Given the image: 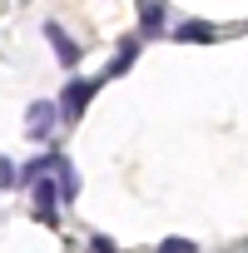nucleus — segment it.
<instances>
[{
  "mask_svg": "<svg viewBox=\"0 0 248 253\" xmlns=\"http://www.w3.org/2000/svg\"><path fill=\"white\" fill-rule=\"evenodd\" d=\"M55 124H60V104H55V99H35V104L25 109V134H30L35 144H45V139H50Z\"/></svg>",
  "mask_w": 248,
  "mask_h": 253,
  "instance_id": "nucleus-1",
  "label": "nucleus"
},
{
  "mask_svg": "<svg viewBox=\"0 0 248 253\" xmlns=\"http://www.w3.org/2000/svg\"><path fill=\"white\" fill-rule=\"evenodd\" d=\"M30 194H35V218L50 223V228H60V213H55V204H60V184H55V174H40V179L30 184Z\"/></svg>",
  "mask_w": 248,
  "mask_h": 253,
  "instance_id": "nucleus-2",
  "label": "nucleus"
},
{
  "mask_svg": "<svg viewBox=\"0 0 248 253\" xmlns=\"http://www.w3.org/2000/svg\"><path fill=\"white\" fill-rule=\"evenodd\" d=\"M45 40L55 45V60H60L65 70H75V65H80V55H84V50H80V40H75L60 20H45Z\"/></svg>",
  "mask_w": 248,
  "mask_h": 253,
  "instance_id": "nucleus-3",
  "label": "nucleus"
},
{
  "mask_svg": "<svg viewBox=\"0 0 248 253\" xmlns=\"http://www.w3.org/2000/svg\"><path fill=\"white\" fill-rule=\"evenodd\" d=\"M94 89H99L94 80H70V84L60 89V99H55V104H60V114H65V119H80V114H84V104L94 99Z\"/></svg>",
  "mask_w": 248,
  "mask_h": 253,
  "instance_id": "nucleus-4",
  "label": "nucleus"
},
{
  "mask_svg": "<svg viewBox=\"0 0 248 253\" xmlns=\"http://www.w3.org/2000/svg\"><path fill=\"white\" fill-rule=\"evenodd\" d=\"M50 174H55V184H60V199H75V194H80V174H75V164H70L65 154H55V149H50Z\"/></svg>",
  "mask_w": 248,
  "mask_h": 253,
  "instance_id": "nucleus-5",
  "label": "nucleus"
},
{
  "mask_svg": "<svg viewBox=\"0 0 248 253\" xmlns=\"http://www.w3.org/2000/svg\"><path fill=\"white\" fill-rule=\"evenodd\" d=\"M213 35H218V30H213L208 20H184V25H174V40H179V45H208Z\"/></svg>",
  "mask_w": 248,
  "mask_h": 253,
  "instance_id": "nucleus-6",
  "label": "nucleus"
},
{
  "mask_svg": "<svg viewBox=\"0 0 248 253\" xmlns=\"http://www.w3.org/2000/svg\"><path fill=\"white\" fill-rule=\"evenodd\" d=\"M139 30L159 35L164 30V0H139Z\"/></svg>",
  "mask_w": 248,
  "mask_h": 253,
  "instance_id": "nucleus-7",
  "label": "nucleus"
},
{
  "mask_svg": "<svg viewBox=\"0 0 248 253\" xmlns=\"http://www.w3.org/2000/svg\"><path fill=\"white\" fill-rule=\"evenodd\" d=\"M139 50H144V45H139V35H134V40H124V45H119V55L109 60V70H104V80H109V75H124V70H129V65L139 60Z\"/></svg>",
  "mask_w": 248,
  "mask_h": 253,
  "instance_id": "nucleus-8",
  "label": "nucleus"
},
{
  "mask_svg": "<svg viewBox=\"0 0 248 253\" xmlns=\"http://www.w3.org/2000/svg\"><path fill=\"white\" fill-rule=\"evenodd\" d=\"M0 189H20V164L10 154H0Z\"/></svg>",
  "mask_w": 248,
  "mask_h": 253,
  "instance_id": "nucleus-9",
  "label": "nucleus"
},
{
  "mask_svg": "<svg viewBox=\"0 0 248 253\" xmlns=\"http://www.w3.org/2000/svg\"><path fill=\"white\" fill-rule=\"evenodd\" d=\"M154 253H199V248H194L189 238H164V243H159Z\"/></svg>",
  "mask_w": 248,
  "mask_h": 253,
  "instance_id": "nucleus-10",
  "label": "nucleus"
},
{
  "mask_svg": "<svg viewBox=\"0 0 248 253\" xmlns=\"http://www.w3.org/2000/svg\"><path fill=\"white\" fill-rule=\"evenodd\" d=\"M89 253H114V243H109L104 233H94V238H89Z\"/></svg>",
  "mask_w": 248,
  "mask_h": 253,
  "instance_id": "nucleus-11",
  "label": "nucleus"
}]
</instances>
